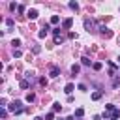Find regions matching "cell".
<instances>
[{
  "mask_svg": "<svg viewBox=\"0 0 120 120\" xmlns=\"http://www.w3.org/2000/svg\"><path fill=\"white\" fill-rule=\"evenodd\" d=\"M39 51H41L39 45H34V47H32V52H34V54H39Z\"/></svg>",
  "mask_w": 120,
  "mask_h": 120,
  "instance_id": "19",
  "label": "cell"
},
{
  "mask_svg": "<svg viewBox=\"0 0 120 120\" xmlns=\"http://www.w3.org/2000/svg\"><path fill=\"white\" fill-rule=\"evenodd\" d=\"M81 62H82V66H90V58H88V56H82Z\"/></svg>",
  "mask_w": 120,
  "mask_h": 120,
  "instance_id": "15",
  "label": "cell"
},
{
  "mask_svg": "<svg viewBox=\"0 0 120 120\" xmlns=\"http://www.w3.org/2000/svg\"><path fill=\"white\" fill-rule=\"evenodd\" d=\"M34 120H43V118H41V116H36V118H34Z\"/></svg>",
  "mask_w": 120,
  "mask_h": 120,
  "instance_id": "28",
  "label": "cell"
},
{
  "mask_svg": "<svg viewBox=\"0 0 120 120\" xmlns=\"http://www.w3.org/2000/svg\"><path fill=\"white\" fill-rule=\"evenodd\" d=\"M58 22H60V17L58 15H52L51 17V24H58Z\"/></svg>",
  "mask_w": 120,
  "mask_h": 120,
  "instance_id": "12",
  "label": "cell"
},
{
  "mask_svg": "<svg viewBox=\"0 0 120 120\" xmlns=\"http://www.w3.org/2000/svg\"><path fill=\"white\" fill-rule=\"evenodd\" d=\"M6 24H8V28H13V19H6Z\"/></svg>",
  "mask_w": 120,
  "mask_h": 120,
  "instance_id": "23",
  "label": "cell"
},
{
  "mask_svg": "<svg viewBox=\"0 0 120 120\" xmlns=\"http://www.w3.org/2000/svg\"><path fill=\"white\" fill-rule=\"evenodd\" d=\"M49 30H51V28H49V24H45V26L39 30V34H38V36H39V38H45V36L49 34Z\"/></svg>",
  "mask_w": 120,
  "mask_h": 120,
  "instance_id": "7",
  "label": "cell"
},
{
  "mask_svg": "<svg viewBox=\"0 0 120 120\" xmlns=\"http://www.w3.org/2000/svg\"><path fill=\"white\" fill-rule=\"evenodd\" d=\"M11 45H13V47H15V49H17V47H19V45H21V39H13V41H11Z\"/></svg>",
  "mask_w": 120,
  "mask_h": 120,
  "instance_id": "24",
  "label": "cell"
},
{
  "mask_svg": "<svg viewBox=\"0 0 120 120\" xmlns=\"http://www.w3.org/2000/svg\"><path fill=\"white\" fill-rule=\"evenodd\" d=\"M73 90H75V84H73V82H68V84H66V88H64V92H66V94H69V96H71V92H73Z\"/></svg>",
  "mask_w": 120,
  "mask_h": 120,
  "instance_id": "8",
  "label": "cell"
},
{
  "mask_svg": "<svg viewBox=\"0 0 120 120\" xmlns=\"http://www.w3.org/2000/svg\"><path fill=\"white\" fill-rule=\"evenodd\" d=\"M94 26H96V24H94V21H92V19H84V28H86L88 32H90V30H94Z\"/></svg>",
  "mask_w": 120,
  "mask_h": 120,
  "instance_id": "3",
  "label": "cell"
},
{
  "mask_svg": "<svg viewBox=\"0 0 120 120\" xmlns=\"http://www.w3.org/2000/svg\"><path fill=\"white\" fill-rule=\"evenodd\" d=\"M99 32H101V36H105V38H111V36H112V32H111L107 26H99Z\"/></svg>",
  "mask_w": 120,
  "mask_h": 120,
  "instance_id": "4",
  "label": "cell"
},
{
  "mask_svg": "<svg viewBox=\"0 0 120 120\" xmlns=\"http://www.w3.org/2000/svg\"><path fill=\"white\" fill-rule=\"evenodd\" d=\"M79 69H81V68H79V64H73V66H71V73H73V75H75V73H79Z\"/></svg>",
  "mask_w": 120,
  "mask_h": 120,
  "instance_id": "16",
  "label": "cell"
},
{
  "mask_svg": "<svg viewBox=\"0 0 120 120\" xmlns=\"http://www.w3.org/2000/svg\"><path fill=\"white\" fill-rule=\"evenodd\" d=\"M58 111H62V105L56 101V103H52V112H58Z\"/></svg>",
  "mask_w": 120,
  "mask_h": 120,
  "instance_id": "10",
  "label": "cell"
},
{
  "mask_svg": "<svg viewBox=\"0 0 120 120\" xmlns=\"http://www.w3.org/2000/svg\"><path fill=\"white\" fill-rule=\"evenodd\" d=\"M99 98H101V92H99V90H98V92H94V94H92V99H94V101H98V99H99Z\"/></svg>",
  "mask_w": 120,
  "mask_h": 120,
  "instance_id": "17",
  "label": "cell"
},
{
  "mask_svg": "<svg viewBox=\"0 0 120 120\" xmlns=\"http://www.w3.org/2000/svg\"><path fill=\"white\" fill-rule=\"evenodd\" d=\"M112 86H114V88H118V86H120V79H118V77H114V81H112Z\"/></svg>",
  "mask_w": 120,
  "mask_h": 120,
  "instance_id": "21",
  "label": "cell"
},
{
  "mask_svg": "<svg viewBox=\"0 0 120 120\" xmlns=\"http://www.w3.org/2000/svg\"><path fill=\"white\" fill-rule=\"evenodd\" d=\"M45 120H54V112H47L45 114Z\"/></svg>",
  "mask_w": 120,
  "mask_h": 120,
  "instance_id": "22",
  "label": "cell"
},
{
  "mask_svg": "<svg viewBox=\"0 0 120 120\" xmlns=\"http://www.w3.org/2000/svg\"><path fill=\"white\" fill-rule=\"evenodd\" d=\"M69 8H71L73 11H77V9H79V4H77V2H69Z\"/></svg>",
  "mask_w": 120,
  "mask_h": 120,
  "instance_id": "18",
  "label": "cell"
},
{
  "mask_svg": "<svg viewBox=\"0 0 120 120\" xmlns=\"http://www.w3.org/2000/svg\"><path fill=\"white\" fill-rule=\"evenodd\" d=\"M34 99H36V94H32V92H30V94H26V101H28V103H32Z\"/></svg>",
  "mask_w": 120,
  "mask_h": 120,
  "instance_id": "14",
  "label": "cell"
},
{
  "mask_svg": "<svg viewBox=\"0 0 120 120\" xmlns=\"http://www.w3.org/2000/svg\"><path fill=\"white\" fill-rule=\"evenodd\" d=\"M28 86H30V81H26V79L21 81V88H28Z\"/></svg>",
  "mask_w": 120,
  "mask_h": 120,
  "instance_id": "20",
  "label": "cell"
},
{
  "mask_svg": "<svg viewBox=\"0 0 120 120\" xmlns=\"http://www.w3.org/2000/svg\"><path fill=\"white\" fill-rule=\"evenodd\" d=\"M9 111H11V112H15V114H21V112H22V111H26V109H22V101L15 99V101L9 105Z\"/></svg>",
  "mask_w": 120,
  "mask_h": 120,
  "instance_id": "1",
  "label": "cell"
},
{
  "mask_svg": "<svg viewBox=\"0 0 120 120\" xmlns=\"http://www.w3.org/2000/svg\"><path fill=\"white\" fill-rule=\"evenodd\" d=\"M39 84H41V86H47V79L41 77V79H39Z\"/></svg>",
  "mask_w": 120,
  "mask_h": 120,
  "instance_id": "26",
  "label": "cell"
},
{
  "mask_svg": "<svg viewBox=\"0 0 120 120\" xmlns=\"http://www.w3.org/2000/svg\"><path fill=\"white\" fill-rule=\"evenodd\" d=\"M71 24H73V19H71V17L64 19V21H62V30H69V28H71Z\"/></svg>",
  "mask_w": 120,
  "mask_h": 120,
  "instance_id": "2",
  "label": "cell"
},
{
  "mask_svg": "<svg viewBox=\"0 0 120 120\" xmlns=\"http://www.w3.org/2000/svg\"><path fill=\"white\" fill-rule=\"evenodd\" d=\"M118 116H120V111H118V109H114V111L111 112V120H118Z\"/></svg>",
  "mask_w": 120,
  "mask_h": 120,
  "instance_id": "9",
  "label": "cell"
},
{
  "mask_svg": "<svg viewBox=\"0 0 120 120\" xmlns=\"http://www.w3.org/2000/svg\"><path fill=\"white\" fill-rule=\"evenodd\" d=\"M58 120H68V118H58Z\"/></svg>",
  "mask_w": 120,
  "mask_h": 120,
  "instance_id": "29",
  "label": "cell"
},
{
  "mask_svg": "<svg viewBox=\"0 0 120 120\" xmlns=\"http://www.w3.org/2000/svg\"><path fill=\"white\" fill-rule=\"evenodd\" d=\"M82 114H84V109H82V107H79V109H75V116H77V118H81Z\"/></svg>",
  "mask_w": 120,
  "mask_h": 120,
  "instance_id": "11",
  "label": "cell"
},
{
  "mask_svg": "<svg viewBox=\"0 0 120 120\" xmlns=\"http://www.w3.org/2000/svg\"><path fill=\"white\" fill-rule=\"evenodd\" d=\"M26 17H28L30 21H34V19H38V11H36V9H28V13H26Z\"/></svg>",
  "mask_w": 120,
  "mask_h": 120,
  "instance_id": "6",
  "label": "cell"
},
{
  "mask_svg": "<svg viewBox=\"0 0 120 120\" xmlns=\"http://www.w3.org/2000/svg\"><path fill=\"white\" fill-rule=\"evenodd\" d=\"M6 114H8V111L2 107V111H0V116H2V118H6Z\"/></svg>",
  "mask_w": 120,
  "mask_h": 120,
  "instance_id": "27",
  "label": "cell"
},
{
  "mask_svg": "<svg viewBox=\"0 0 120 120\" xmlns=\"http://www.w3.org/2000/svg\"><path fill=\"white\" fill-rule=\"evenodd\" d=\"M13 56H15V58H19V56H22V52H21L19 49H15V51H13Z\"/></svg>",
  "mask_w": 120,
  "mask_h": 120,
  "instance_id": "25",
  "label": "cell"
},
{
  "mask_svg": "<svg viewBox=\"0 0 120 120\" xmlns=\"http://www.w3.org/2000/svg\"><path fill=\"white\" fill-rule=\"evenodd\" d=\"M49 75H51L52 79H54V77H58V75H60V68H58V66H52V68H51V73H49Z\"/></svg>",
  "mask_w": 120,
  "mask_h": 120,
  "instance_id": "5",
  "label": "cell"
},
{
  "mask_svg": "<svg viewBox=\"0 0 120 120\" xmlns=\"http://www.w3.org/2000/svg\"><path fill=\"white\" fill-rule=\"evenodd\" d=\"M92 68H94L96 71H99V69L103 68V64H101V62H94V64H92Z\"/></svg>",
  "mask_w": 120,
  "mask_h": 120,
  "instance_id": "13",
  "label": "cell"
}]
</instances>
